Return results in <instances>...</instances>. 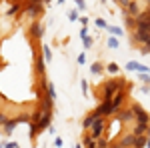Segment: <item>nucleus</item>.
<instances>
[{"instance_id":"f257e3e1","label":"nucleus","mask_w":150,"mask_h":148,"mask_svg":"<svg viewBox=\"0 0 150 148\" xmlns=\"http://www.w3.org/2000/svg\"><path fill=\"white\" fill-rule=\"evenodd\" d=\"M124 88H126L124 80H108V82L100 84L98 92H102V100H110L118 90H124Z\"/></svg>"},{"instance_id":"f03ea898","label":"nucleus","mask_w":150,"mask_h":148,"mask_svg":"<svg viewBox=\"0 0 150 148\" xmlns=\"http://www.w3.org/2000/svg\"><path fill=\"white\" fill-rule=\"evenodd\" d=\"M104 128H106V122H104V118L100 116V118H96L94 124L88 128V130H90L88 134H90L92 138H100V136H102V132H104Z\"/></svg>"},{"instance_id":"7ed1b4c3","label":"nucleus","mask_w":150,"mask_h":148,"mask_svg":"<svg viewBox=\"0 0 150 148\" xmlns=\"http://www.w3.org/2000/svg\"><path fill=\"white\" fill-rule=\"evenodd\" d=\"M124 12H126V16H132V18H136L140 14V8H138V4L134 2V0H130V4H128L126 8H124Z\"/></svg>"},{"instance_id":"20e7f679","label":"nucleus","mask_w":150,"mask_h":148,"mask_svg":"<svg viewBox=\"0 0 150 148\" xmlns=\"http://www.w3.org/2000/svg\"><path fill=\"white\" fill-rule=\"evenodd\" d=\"M96 118H100V116H96L94 112H90L86 118H84V120H82V128H84V130H88V128L94 124V120H96Z\"/></svg>"},{"instance_id":"39448f33","label":"nucleus","mask_w":150,"mask_h":148,"mask_svg":"<svg viewBox=\"0 0 150 148\" xmlns=\"http://www.w3.org/2000/svg\"><path fill=\"white\" fill-rule=\"evenodd\" d=\"M132 138H134V134L130 132V134H126V136H122V140L118 142V146L120 148H132Z\"/></svg>"},{"instance_id":"423d86ee","label":"nucleus","mask_w":150,"mask_h":148,"mask_svg":"<svg viewBox=\"0 0 150 148\" xmlns=\"http://www.w3.org/2000/svg\"><path fill=\"white\" fill-rule=\"evenodd\" d=\"M26 12H28L30 16H36V14H40V6H38V4H30V6L26 8Z\"/></svg>"},{"instance_id":"0eeeda50","label":"nucleus","mask_w":150,"mask_h":148,"mask_svg":"<svg viewBox=\"0 0 150 148\" xmlns=\"http://www.w3.org/2000/svg\"><path fill=\"white\" fill-rule=\"evenodd\" d=\"M128 68H130V70H132V68L140 70V72H146V70H148L146 66H142V64H138V62H130V64H128Z\"/></svg>"},{"instance_id":"6e6552de","label":"nucleus","mask_w":150,"mask_h":148,"mask_svg":"<svg viewBox=\"0 0 150 148\" xmlns=\"http://www.w3.org/2000/svg\"><path fill=\"white\" fill-rule=\"evenodd\" d=\"M32 34H34V36H40V34H42V26H40L38 22L32 24Z\"/></svg>"},{"instance_id":"1a4fd4ad","label":"nucleus","mask_w":150,"mask_h":148,"mask_svg":"<svg viewBox=\"0 0 150 148\" xmlns=\"http://www.w3.org/2000/svg\"><path fill=\"white\" fill-rule=\"evenodd\" d=\"M114 2H118V4H120L122 8H126L128 4H130V0H114Z\"/></svg>"},{"instance_id":"9d476101","label":"nucleus","mask_w":150,"mask_h":148,"mask_svg":"<svg viewBox=\"0 0 150 148\" xmlns=\"http://www.w3.org/2000/svg\"><path fill=\"white\" fill-rule=\"evenodd\" d=\"M108 46H112V48H114V46H118V40H114V38H110V40H108Z\"/></svg>"},{"instance_id":"9b49d317","label":"nucleus","mask_w":150,"mask_h":148,"mask_svg":"<svg viewBox=\"0 0 150 148\" xmlns=\"http://www.w3.org/2000/svg\"><path fill=\"white\" fill-rule=\"evenodd\" d=\"M100 70H102V66H100V64H94V66H92V72H94V74H96V72H100Z\"/></svg>"},{"instance_id":"f8f14e48","label":"nucleus","mask_w":150,"mask_h":148,"mask_svg":"<svg viewBox=\"0 0 150 148\" xmlns=\"http://www.w3.org/2000/svg\"><path fill=\"white\" fill-rule=\"evenodd\" d=\"M44 56H46V60L50 58V48H48V46H44Z\"/></svg>"},{"instance_id":"ddd939ff","label":"nucleus","mask_w":150,"mask_h":148,"mask_svg":"<svg viewBox=\"0 0 150 148\" xmlns=\"http://www.w3.org/2000/svg\"><path fill=\"white\" fill-rule=\"evenodd\" d=\"M108 70H110V72H118V66H116V64H110Z\"/></svg>"},{"instance_id":"4468645a","label":"nucleus","mask_w":150,"mask_h":148,"mask_svg":"<svg viewBox=\"0 0 150 148\" xmlns=\"http://www.w3.org/2000/svg\"><path fill=\"white\" fill-rule=\"evenodd\" d=\"M96 24H98V26H102V28H106V22H104V20H96Z\"/></svg>"},{"instance_id":"2eb2a0df","label":"nucleus","mask_w":150,"mask_h":148,"mask_svg":"<svg viewBox=\"0 0 150 148\" xmlns=\"http://www.w3.org/2000/svg\"><path fill=\"white\" fill-rule=\"evenodd\" d=\"M6 148H16V144H8V146H6Z\"/></svg>"},{"instance_id":"dca6fc26","label":"nucleus","mask_w":150,"mask_h":148,"mask_svg":"<svg viewBox=\"0 0 150 148\" xmlns=\"http://www.w3.org/2000/svg\"><path fill=\"white\" fill-rule=\"evenodd\" d=\"M146 2H148V6H150V0H146Z\"/></svg>"}]
</instances>
